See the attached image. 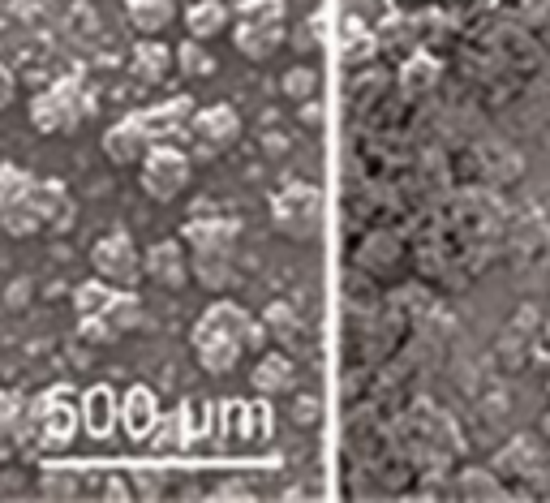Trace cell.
<instances>
[{
	"mask_svg": "<svg viewBox=\"0 0 550 503\" xmlns=\"http://www.w3.org/2000/svg\"><path fill=\"white\" fill-rule=\"evenodd\" d=\"M263 344V327H258L250 314L228 306V301H215V306L202 314V319L194 323V353L198 362L215 370V375H228L241 353H250Z\"/></svg>",
	"mask_w": 550,
	"mask_h": 503,
	"instance_id": "cell-1",
	"label": "cell"
},
{
	"mask_svg": "<svg viewBox=\"0 0 550 503\" xmlns=\"http://www.w3.org/2000/svg\"><path fill=\"white\" fill-rule=\"evenodd\" d=\"M91 112H95V99L78 78H56L48 91L35 95L31 125L39 134H69V129H78Z\"/></svg>",
	"mask_w": 550,
	"mask_h": 503,
	"instance_id": "cell-2",
	"label": "cell"
},
{
	"mask_svg": "<svg viewBox=\"0 0 550 503\" xmlns=\"http://www.w3.org/2000/svg\"><path fill=\"white\" fill-rule=\"evenodd\" d=\"M271 220L284 237L310 241L318 228H323V194L306 181H288L284 190L271 198Z\"/></svg>",
	"mask_w": 550,
	"mask_h": 503,
	"instance_id": "cell-3",
	"label": "cell"
},
{
	"mask_svg": "<svg viewBox=\"0 0 550 503\" xmlns=\"http://www.w3.org/2000/svg\"><path fill=\"white\" fill-rule=\"evenodd\" d=\"M78 409L74 405V392L69 387H52L35 400V448L43 452H61L74 443V430H78Z\"/></svg>",
	"mask_w": 550,
	"mask_h": 503,
	"instance_id": "cell-4",
	"label": "cell"
},
{
	"mask_svg": "<svg viewBox=\"0 0 550 503\" xmlns=\"http://www.w3.org/2000/svg\"><path fill=\"white\" fill-rule=\"evenodd\" d=\"M31 190L35 177L22 172L18 164H0V233L9 237H35L43 233L31 207Z\"/></svg>",
	"mask_w": 550,
	"mask_h": 503,
	"instance_id": "cell-5",
	"label": "cell"
},
{
	"mask_svg": "<svg viewBox=\"0 0 550 503\" xmlns=\"http://www.w3.org/2000/svg\"><path fill=\"white\" fill-rule=\"evenodd\" d=\"M190 185V155H181L172 142H155L151 155L142 160V190L155 203H172Z\"/></svg>",
	"mask_w": 550,
	"mask_h": 503,
	"instance_id": "cell-6",
	"label": "cell"
},
{
	"mask_svg": "<svg viewBox=\"0 0 550 503\" xmlns=\"http://www.w3.org/2000/svg\"><path fill=\"white\" fill-rule=\"evenodd\" d=\"M91 267H95V276H104L108 284H117V289H129L138 276H147L134 241H129V233H121V228L108 237H99L91 246Z\"/></svg>",
	"mask_w": 550,
	"mask_h": 503,
	"instance_id": "cell-7",
	"label": "cell"
},
{
	"mask_svg": "<svg viewBox=\"0 0 550 503\" xmlns=\"http://www.w3.org/2000/svg\"><path fill=\"white\" fill-rule=\"evenodd\" d=\"M190 138L202 155H220L224 147H233L241 138V117L228 104H215V108H202L194 112L190 121Z\"/></svg>",
	"mask_w": 550,
	"mask_h": 503,
	"instance_id": "cell-8",
	"label": "cell"
},
{
	"mask_svg": "<svg viewBox=\"0 0 550 503\" xmlns=\"http://www.w3.org/2000/svg\"><path fill=\"white\" fill-rule=\"evenodd\" d=\"M31 207H35V220H39L43 233H69L78 220V203L61 181H35Z\"/></svg>",
	"mask_w": 550,
	"mask_h": 503,
	"instance_id": "cell-9",
	"label": "cell"
},
{
	"mask_svg": "<svg viewBox=\"0 0 550 503\" xmlns=\"http://www.w3.org/2000/svg\"><path fill=\"white\" fill-rule=\"evenodd\" d=\"M142 267H147V276L159 289H181V284L194 276V263L185 258L181 241H155V246L142 254Z\"/></svg>",
	"mask_w": 550,
	"mask_h": 503,
	"instance_id": "cell-10",
	"label": "cell"
},
{
	"mask_svg": "<svg viewBox=\"0 0 550 503\" xmlns=\"http://www.w3.org/2000/svg\"><path fill=\"white\" fill-rule=\"evenodd\" d=\"M18 443H35V400L0 392V452H13Z\"/></svg>",
	"mask_w": 550,
	"mask_h": 503,
	"instance_id": "cell-11",
	"label": "cell"
},
{
	"mask_svg": "<svg viewBox=\"0 0 550 503\" xmlns=\"http://www.w3.org/2000/svg\"><path fill=\"white\" fill-rule=\"evenodd\" d=\"M194 99L190 95H177L159 108H147V112H134L142 121V129L151 134V142H172L177 134H190V121H194Z\"/></svg>",
	"mask_w": 550,
	"mask_h": 503,
	"instance_id": "cell-12",
	"label": "cell"
},
{
	"mask_svg": "<svg viewBox=\"0 0 550 503\" xmlns=\"http://www.w3.org/2000/svg\"><path fill=\"white\" fill-rule=\"evenodd\" d=\"M151 134L142 129V121L138 117H125V121H117L112 129H104V155L112 164H142L151 155Z\"/></svg>",
	"mask_w": 550,
	"mask_h": 503,
	"instance_id": "cell-13",
	"label": "cell"
},
{
	"mask_svg": "<svg viewBox=\"0 0 550 503\" xmlns=\"http://www.w3.org/2000/svg\"><path fill=\"white\" fill-rule=\"evenodd\" d=\"M155 422H159V400H155V392H151V387H142V383L129 387L125 400H121V426H125L134 439H151Z\"/></svg>",
	"mask_w": 550,
	"mask_h": 503,
	"instance_id": "cell-14",
	"label": "cell"
},
{
	"mask_svg": "<svg viewBox=\"0 0 550 503\" xmlns=\"http://www.w3.org/2000/svg\"><path fill=\"white\" fill-rule=\"evenodd\" d=\"M280 39H284V22H237L233 26L237 52L250 56V61H267L280 48Z\"/></svg>",
	"mask_w": 550,
	"mask_h": 503,
	"instance_id": "cell-15",
	"label": "cell"
},
{
	"mask_svg": "<svg viewBox=\"0 0 550 503\" xmlns=\"http://www.w3.org/2000/svg\"><path fill=\"white\" fill-rule=\"evenodd\" d=\"M121 422V400L112 387H91V392L82 396V426L91 430V435L104 439L112 426Z\"/></svg>",
	"mask_w": 550,
	"mask_h": 503,
	"instance_id": "cell-16",
	"label": "cell"
},
{
	"mask_svg": "<svg viewBox=\"0 0 550 503\" xmlns=\"http://www.w3.org/2000/svg\"><path fill=\"white\" fill-rule=\"evenodd\" d=\"M129 65H134V74L142 82H164L172 74V65H177V52H168L155 35H147V39H138L134 61H129Z\"/></svg>",
	"mask_w": 550,
	"mask_h": 503,
	"instance_id": "cell-17",
	"label": "cell"
},
{
	"mask_svg": "<svg viewBox=\"0 0 550 503\" xmlns=\"http://www.w3.org/2000/svg\"><path fill=\"white\" fill-rule=\"evenodd\" d=\"M241 228L233 220H190L185 224V246L190 250H233V241H237Z\"/></svg>",
	"mask_w": 550,
	"mask_h": 503,
	"instance_id": "cell-18",
	"label": "cell"
},
{
	"mask_svg": "<svg viewBox=\"0 0 550 503\" xmlns=\"http://www.w3.org/2000/svg\"><path fill=\"white\" fill-rule=\"evenodd\" d=\"M190 263H194V280L211 293H220L233 280V250H194Z\"/></svg>",
	"mask_w": 550,
	"mask_h": 503,
	"instance_id": "cell-19",
	"label": "cell"
},
{
	"mask_svg": "<svg viewBox=\"0 0 550 503\" xmlns=\"http://www.w3.org/2000/svg\"><path fill=\"white\" fill-rule=\"evenodd\" d=\"M228 5L224 0H198V5L185 9V31H190L194 39H215L228 26Z\"/></svg>",
	"mask_w": 550,
	"mask_h": 503,
	"instance_id": "cell-20",
	"label": "cell"
},
{
	"mask_svg": "<svg viewBox=\"0 0 550 503\" xmlns=\"http://www.w3.org/2000/svg\"><path fill=\"white\" fill-rule=\"evenodd\" d=\"M129 13V26H134L138 35H159V31H168L172 26V0H129L125 5Z\"/></svg>",
	"mask_w": 550,
	"mask_h": 503,
	"instance_id": "cell-21",
	"label": "cell"
},
{
	"mask_svg": "<svg viewBox=\"0 0 550 503\" xmlns=\"http://www.w3.org/2000/svg\"><path fill=\"white\" fill-rule=\"evenodd\" d=\"M254 387L263 396L288 392V387H293V362H288L284 353H267L263 362H258V370H254Z\"/></svg>",
	"mask_w": 550,
	"mask_h": 503,
	"instance_id": "cell-22",
	"label": "cell"
},
{
	"mask_svg": "<svg viewBox=\"0 0 550 503\" xmlns=\"http://www.w3.org/2000/svg\"><path fill=\"white\" fill-rule=\"evenodd\" d=\"M104 319H108V327L112 332H129V327H138L142 323V301H138V293H129V289H117L112 293V301H108V310H104Z\"/></svg>",
	"mask_w": 550,
	"mask_h": 503,
	"instance_id": "cell-23",
	"label": "cell"
},
{
	"mask_svg": "<svg viewBox=\"0 0 550 503\" xmlns=\"http://www.w3.org/2000/svg\"><path fill=\"white\" fill-rule=\"evenodd\" d=\"M112 293H117V284H108L104 276L78 284V289H74V310H78V319H86V314H104L108 301H112Z\"/></svg>",
	"mask_w": 550,
	"mask_h": 503,
	"instance_id": "cell-24",
	"label": "cell"
},
{
	"mask_svg": "<svg viewBox=\"0 0 550 503\" xmlns=\"http://www.w3.org/2000/svg\"><path fill=\"white\" fill-rule=\"evenodd\" d=\"M177 69L185 78H207L211 69H215V56L207 52V39H185L181 48H177Z\"/></svg>",
	"mask_w": 550,
	"mask_h": 503,
	"instance_id": "cell-25",
	"label": "cell"
},
{
	"mask_svg": "<svg viewBox=\"0 0 550 503\" xmlns=\"http://www.w3.org/2000/svg\"><path fill=\"white\" fill-rule=\"evenodd\" d=\"M434 78H439V65H434L430 56H409V61H404V69H400V86H404L409 95L426 91Z\"/></svg>",
	"mask_w": 550,
	"mask_h": 503,
	"instance_id": "cell-26",
	"label": "cell"
},
{
	"mask_svg": "<svg viewBox=\"0 0 550 503\" xmlns=\"http://www.w3.org/2000/svg\"><path fill=\"white\" fill-rule=\"evenodd\" d=\"M263 323L271 327V336L275 340H284V344H297V336H301V323H297V314L284 306V301H271L267 306V314H263Z\"/></svg>",
	"mask_w": 550,
	"mask_h": 503,
	"instance_id": "cell-27",
	"label": "cell"
},
{
	"mask_svg": "<svg viewBox=\"0 0 550 503\" xmlns=\"http://www.w3.org/2000/svg\"><path fill=\"white\" fill-rule=\"evenodd\" d=\"M237 22H284V0H241Z\"/></svg>",
	"mask_w": 550,
	"mask_h": 503,
	"instance_id": "cell-28",
	"label": "cell"
},
{
	"mask_svg": "<svg viewBox=\"0 0 550 503\" xmlns=\"http://www.w3.org/2000/svg\"><path fill=\"white\" fill-rule=\"evenodd\" d=\"M314 86H318V74L310 65H297V69H288L284 74V95H293V99H310Z\"/></svg>",
	"mask_w": 550,
	"mask_h": 503,
	"instance_id": "cell-29",
	"label": "cell"
},
{
	"mask_svg": "<svg viewBox=\"0 0 550 503\" xmlns=\"http://www.w3.org/2000/svg\"><path fill=\"white\" fill-rule=\"evenodd\" d=\"M181 443H185L181 422H155V430H151V448L155 452H177Z\"/></svg>",
	"mask_w": 550,
	"mask_h": 503,
	"instance_id": "cell-30",
	"label": "cell"
},
{
	"mask_svg": "<svg viewBox=\"0 0 550 503\" xmlns=\"http://www.w3.org/2000/svg\"><path fill=\"white\" fill-rule=\"evenodd\" d=\"M78 336H82L86 344H112V340H121V336L108 327V319H104V314H86V319H82V327H78Z\"/></svg>",
	"mask_w": 550,
	"mask_h": 503,
	"instance_id": "cell-31",
	"label": "cell"
},
{
	"mask_svg": "<svg viewBox=\"0 0 550 503\" xmlns=\"http://www.w3.org/2000/svg\"><path fill=\"white\" fill-rule=\"evenodd\" d=\"M43 495H48V499H74L78 482L69 478V473H43Z\"/></svg>",
	"mask_w": 550,
	"mask_h": 503,
	"instance_id": "cell-32",
	"label": "cell"
},
{
	"mask_svg": "<svg viewBox=\"0 0 550 503\" xmlns=\"http://www.w3.org/2000/svg\"><path fill=\"white\" fill-rule=\"evenodd\" d=\"M460 495H499V486H490L486 478H477V473H469V478L460 482Z\"/></svg>",
	"mask_w": 550,
	"mask_h": 503,
	"instance_id": "cell-33",
	"label": "cell"
},
{
	"mask_svg": "<svg viewBox=\"0 0 550 503\" xmlns=\"http://www.w3.org/2000/svg\"><path fill=\"white\" fill-rule=\"evenodd\" d=\"M254 491L245 482H224V486H215V499H250Z\"/></svg>",
	"mask_w": 550,
	"mask_h": 503,
	"instance_id": "cell-34",
	"label": "cell"
},
{
	"mask_svg": "<svg viewBox=\"0 0 550 503\" xmlns=\"http://www.w3.org/2000/svg\"><path fill=\"white\" fill-rule=\"evenodd\" d=\"M9 99H13V74H9L5 65H0V108H5Z\"/></svg>",
	"mask_w": 550,
	"mask_h": 503,
	"instance_id": "cell-35",
	"label": "cell"
},
{
	"mask_svg": "<svg viewBox=\"0 0 550 503\" xmlns=\"http://www.w3.org/2000/svg\"><path fill=\"white\" fill-rule=\"evenodd\" d=\"M26 289H31V284H26V280H18V284H13V289H9V306H13V310H22V306H26V301H22V297H26Z\"/></svg>",
	"mask_w": 550,
	"mask_h": 503,
	"instance_id": "cell-36",
	"label": "cell"
},
{
	"mask_svg": "<svg viewBox=\"0 0 550 503\" xmlns=\"http://www.w3.org/2000/svg\"><path fill=\"white\" fill-rule=\"evenodd\" d=\"M297 422H314V400H297Z\"/></svg>",
	"mask_w": 550,
	"mask_h": 503,
	"instance_id": "cell-37",
	"label": "cell"
}]
</instances>
